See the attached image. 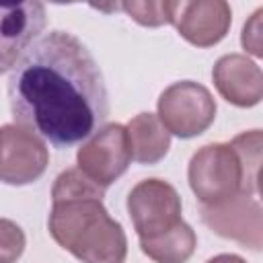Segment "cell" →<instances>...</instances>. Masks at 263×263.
Returning a JSON list of instances; mask_svg holds the SVG:
<instances>
[{
  "instance_id": "cell-3",
  "label": "cell",
  "mask_w": 263,
  "mask_h": 263,
  "mask_svg": "<svg viewBox=\"0 0 263 263\" xmlns=\"http://www.w3.org/2000/svg\"><path fill=\"white\" fill-rule=\"evenodd\" d=\"M187 179L201 205H216L242 193V168L230 144L201 146L189 160Z\"/></svg>"
},
{
  "instance_id": "cell-4",
  "label": "cell",
  "mask_w": 263,
  "mask_h": 263,
  "mask_svg": "<svg viewBox=\"0 0 263 263\" xmlns=\"http://www.w3.org/2000/svg\"><path fill=\"white\" fill-rule=\"evenodd\" d=\"M156 117L168 134L189 140L203 134L214 123L216 101L203 84L179 80L160 92Z\"/></svg>"
},
{
  "instance_id": "cell-11",
  "label": "cell",
  "mask_w": 263,
  "mask_h": 263,
  "mask_svg": "<svg viewBox=\"0 0 263 263\" xmlns=\"http://www.w3.org/2000/svg\"><path fill=\"white\" fill-rule=\"evenodd\" d=\"M214 84L222 99L236 107H255L263 99L261 68L242 53L222 55L212 70Z\"/></svg>"
},
{
  "instance_id": "cell-5",
  "label": "cell",
  "mask_w": 263,
  "mask_h": 263,
  "mask_svg": "<svg viewBox=\"0 0 263 263\" xmlns=\"http://www.w3.org/2000/svg\"><path fill=\"white\" fill-rule=\"evenodd\" d=\"M127 214L140 240L162 236L183 222L181 197L162 179L140 181L127 195Z\"/></svg>"
},
{
  "instance_id": "cell-14",
  "label": "cell",
  "mask_w": 263,
  "mask_h": 263,
  "mask_svg": "<svg viewBox=\"0 0 263 263\" xmlns=\"http://www.w3.org/2000/svg\"><path fill=\"white\" fill-rule=\"evenodd\" d=\"M232 150L238 156L242 168V193H259V168H261V129H251L238 134L230 142Z\"/></svg>"
},
{
  "instance_id": "cell-13",
  "label": "cell",
  "mask_w": 263,
  "mask_h": 263,
  "mask_svg": "<svg viewBox=\"0 0 263 263\" xmlns=\"http://www.w3.org/2000/svg\"><path fill=\"white\" fill-rule=\"evenodd\" d=\"M195 247L197 236L187 222H181L177 228L162 236L140 240L142 253L150 257L154 263H185L195 253Z\"/></svg>"
},
{
  "instance_id": "cell-17",
  "label": "cell",
  "mask_w": 263,
  "mask_h": 263,
  "mask_svg": "<svg viewBox=\"0 0 263 263\" xmlns=\"http://www.w3.org/2000/svg\"><path fill=\"white\" fill-rule=\"evenodd\" d=\"M261 16H263V8H257L253 12V16L245 23L242 27V35H240V43L245 47L247 53L261 58L263 55V41H261Z\"/></svg>"
},
{
  "instance_id": "cell-1",
  "label": "cell",
  "mask_w": 263,
  "mask_h": 263,
  "mask_svg": "<svg viewBox=\"0 0 263 263\" xmlns=\"http://www.w3.org/2000/svg\"><path fill=\"white\" fill-rule=\"evenodd\" d=\"M6 90L16 125L55 148L90 138L109 115V95L97 60L76 35L60 29L25 51Z\"/></svg>"
},
{
  "instance_id": "cell-16",
  "label": "cell",
  "mask_w": 263,
  "mask_h": 263,
  "mask_svg": "<svg viewBox=\"0 0 263 263\" xmlns=\"http://www.w3.org/2000/svg\"><path fill=\"white\" fill-rule=\"evenodd\" d=\"M25 245L27 238L23 228L8 218H0V263H16Z\"/></svg>"
},
{
  "instance_id": "cell-6",
  "label": "cell",
  "mask_w": 263,
  "mask_h": 263,
  "mask_svg": "<svg viewBox=\"0 0 263 263\" xmlns=\"http://www.w3.org/2000/svg\"><path fill=\"white\" fill-rule=\"evenodd\" d=\"M78 168L99 187H109L117 181L132 162V150L125 125L109 123L97 129L76 154Z\"/></svg>"
},
{
  "instance_id": "cell-15",
  "label": "cell",
  "mask_w": 263,
  "mask_h": 263,
  "mask_svg": "<svg viewBox=\"0 0 263 263\" xmlns=\"http://www.w3.org/2000/svg\"><path fill=\"white\" fill-rule=\"evenodd\" d=\"M117 10H123L127 16H132L136 23L144 27H160L171 23V0L162 2H119Z\"/></svg>"
},
{
  "instance_id": "cell-7",
  "label": "cell",
  "mask_w": 263,
  "mask_h": 263,
  "mask_svg": "<svg viewBox=\"0 0 263 263\" xmlns=\"http://www.w3.org/2000/svg\"><path fill=\"white\" fill-rule=\"evenodd\" d=\"M49 164L45 142L16 125L0 127V181L6 185H29L37 181Z\"/></svg>"
},
{
  "instance_id": "cell-12",
  "label": "cell",
  "mask_w": 263,
  "mask_h": 263,
  "mask_svg": "<svg viewBox=\"0 0 263 263\" xmlns=\"http://www.w3.org/2000/svg\"><path fill=\"white\" fill-rule=\"evenodd\" d=\"M132 158L140 164H156L171 148V134L154 113H138L125 125Z\"/></svg>"
},
{
  "instance_id": "cell-2",
  "label": "cell",
  "mask_w": 263,
  "mask_h": 263,
  "mask_svg": "<svg viewBox=\"0 0 263 263\" xmlns=\"http://www.w3.org/2000/svg\"><path fill=\"white\" fill-rule=\"evenodd\" d=\"M105 189L80 168H66L51 187V238L82 263H125L127 238L103 205Z\"/></svg>"
},
{
  "instance_id": "cell-8",
  "label": "cell",
  "mask_w": 263,
  "mask_h": 263,
  "mask_svg": "<svg viewBox=\"0 0 263 263\" xmlns=\"http://www.w3.org/2000/svg\"><path fill=\"white\" fill-rule=\"evenodd\" d=\"M232 23L230 4L224 0H181L171 2V25L195 47L220 43Z\"/></svg>"
},
{
  "instance_id": "cell-9",
  "label": "cell",
  "mask_w": 263,
  "mask_h": 263,
  "mask_svg": "<svg viewBox=\"0 0 263 263\" xmlns=\"http://www.w3.org/2000/svg\"><path fill=\"white\" fill-rule=\"evenodd\" d=\"M201 222L216 234L236 240L253 251L261 249V203L257 197L238 193L216 205L199 208Z\"/></svg>"
},
{
  "instance_id": "cell-10",
  "label": "cell",
  "mask_w": 263,
  "mask_h": 263,
  "mask_svg": "<svg viewBox=\"0 0 263 263\" xmlns=\"http://www.w3.org/2000/svg\"><path fill=\"white\" fill-rule=\"evenodd\" d=\"M45 6L37 0L0 4V74L12 70L45 27Z\"/></svg>"
},
{
  "instance_id": "cell-18",
  "label": "cell",
  "mask_w": 263,
  "mask_h": 263,
  "mask_svg": "<svg viewBox=\"0 0 263 263\" xmlns=\"http://www.w3.org/2000/svg\"><path fill=\"white\" fill-rule=\"evenodd\" d=\"M208 263H247L242 257H238V255H232V253H222V255H216V257H212Z\"/></svg>"
}]
</instances>
